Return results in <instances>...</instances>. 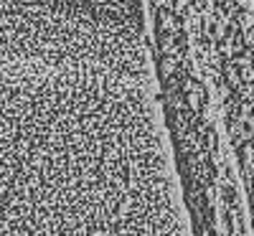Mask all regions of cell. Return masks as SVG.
I'll list each match as a JSON object with an SVG mask.
<instances>
[{
  "instance_id": "1",
  "label": "cell",
  "mask_w": 254,
  "mask_h": 236,
  "mask_svg": "<svg viewBox=\"0 0 254 236\" xmlns=\"http://www.w3.org/2000/svg\"><path fill=\"white\" fill-rule=\"evenodd\" d=\"M8 3H23V0H8Z\"/></svg>"
}]
</instances>
